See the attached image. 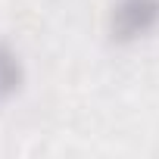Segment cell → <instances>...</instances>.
I'll use <instances>...</instances> for the list:
<instances>
[{
    "label": "cell",
    "instance_id": "6da1fadb",
    "mask_svg": "<svg viewBox=\"0 0 159 159\" xmlns=\"http://www.w3.org/2000/svg\"><path fill=\"white\" fill-rule=\"evenodd\" d=\"M159 28V0H116L109 10V38L134 44Z\"/></svg>",
    "mask_w": 159,
    "mask_h": 159
},
{
    "label": "cell",
    "instance_id": "7a4b0ae2",
    "mask_svg": "<svg viewBox=\"0 0 159 159\" xmlns=\"http://www.w3.org/2000/svg\"><path fill=\"white\" fill-rule=\"evenodd\" d=\"M25 88V62L19 50L0 38V103H10Z\"/></svg>",
    "mask_w": 159,
    "mask_h": 159
}]
</instances>
